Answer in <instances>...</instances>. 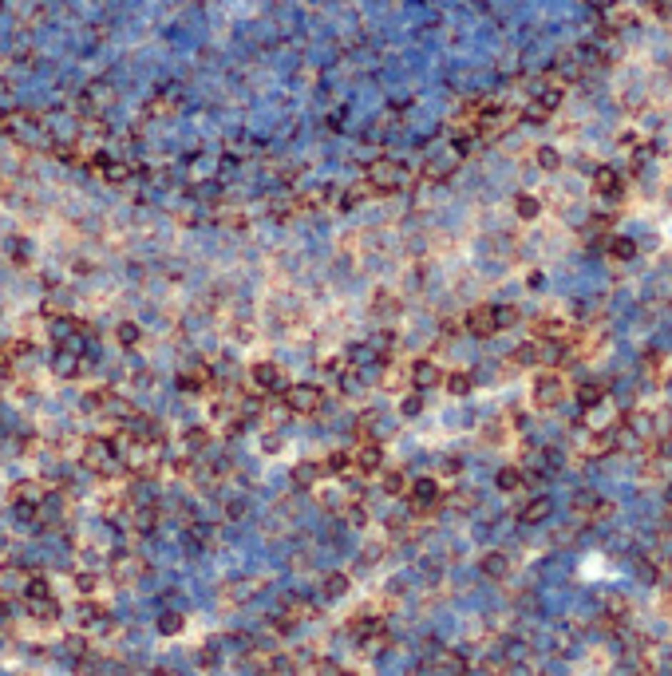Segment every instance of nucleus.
<instances>
[{
	"label": "nucleus",
	"instance_id": "1",
	"mask_svg": "<svg viewBox=\"0 0 672 676\" xmlns=\"http://www.w3.org/2000/svg\"><path fill=\"white\" fill-rule=\"evenodd\" d=\"M514 321H518V313L511 305H475L467 313V328L475 336H494L498 328H511Z\"/></svg>",
	"mask_w": 672,
	"mask_h": 676
},
{
	"label": "nucleus",
	"instance_id": "2",
	"mask_svg": "<svg viewBox=\"0 0 672 676\" xmlns=\"http://www.w3.org/2000/svg\"><path fill=\"white\" fill-rule=\"evenodd\" d=\"M530 400H534V408H542V411L558 408V403L566 400V376H562V372H553V368H542V372L534 376Z\"/></svg>",
	"mask_w": 672,
	"mask_h": 676
},
{
	"label": "nucleus",
	"instance_id": "3",
	"mask_svg": "<svg viewBox=\"0 0 672 676\" xmlns=\"http://www.w3.org/2000/svg\"><path fill=\"white\" fill-rule=\"evenodd\" d=\"M84 467L95 475H111L115 467H119V447L111 443V439H87L84 443Z\"/></svg>",
	"mask_w": 672,
	"mask_h": 676
},
{
	"label": "nucleus",
	"instance_id": "4",
	"mask_svg": "<svg viewBox=\"0 0 672 676\" xmlns=\"http://www.w3.org/2000/svg\"><path fill=\"white\" fill-rule=\"evenodd\" d=\"M321 403H324V388L321 384H293V388H285V408L293 411V415H316L321 411Z\"/></svg>",
	"mask_w": 672,
	"mask_h": 676
},
{
	"label": "nucleus",
	"instance_id": "5",
	"mask_svg": "<svg viewBox=\"0 0 672 676\" xmlns=\"http://www.w3.org/2000/svg\"><path fill=\"white\" fill-rule=\"evenodd\" d=\"M352 471H356V475H376V471H383V451H380V443L364 439L360 447H352Z\"/></svg>",
	"mask_w": 672,
	"mask_h": 676
},
{
	"label": "nucleus",
	"instance_id": "6",
	"mask_svg": "<svg viewBox=\"0 0 672 676\" xmlns=\"http://www.w3.org/2000/svg\"><path fill=\"white\" fill-rule=\"evenodd\" d=\"M9 503L16 506V510H24V514H36V506L44 503V487L32 483V479H24V483H16V487L9 490Z\"/></svg>",
	"mask_w": 672,
	"mask_h": 676
},
{
	"label": "nucleus",
	"instance_id": "7",
	"mask_svg": "<svg viewBox=\"0 0 672 676\" xmlns=\"http://www.w3.org/2000/svg\"><path fill=\"white\" fill-rule=\"evenodd\" d=\"M368 313H372L376 321H396L403 313V305H400V297H396L391 289H376L372 301H368Z\"/></svg>",
	"mask_w": 672,
	"mask_h": 676
},
{
	"label": "nucleus",
	"instance_id": "8",
	"mask_svg": "<svg viewBox=\"0 0 672 676\" xmlns=\"http://www.w3.org/2000/svg\"><path fill=\"white\" fill-rule=\"evenodd\" d=\"M249 376H254V384L261 388V392H281V388H285V372L277 368L273 360H257Z\"/></svg>",
	"mask_w": 672,
	"mask_h": 676
},
{
	"label": "nucleus",
	"instance_id": "9",
	"mask_svg": "<svg viewBox=\"0 0 672 676\" xmlns=\"http://www.w3.org/2000/svg\"><path fill=\"white\" fill-rule=\"evenodd\" d=\"M408 498H411V510H431V506H439V483L435 479H416L408 487Z\"/></svg>",
	"mask_w": 672,
	"mask_h": 676
},
{
	"label": "nucleus",
	"instance_id": "10",
	"mask_svg": "<svg viewBox=\"0 0 672 676\" xmlns=\"http://www.w3.org/2000/svg\"><path fill=\"white\" fill-rule=\"evenodd\" d=\"M368 182H372V190H383V194H391V190H400L403 174L396 163H376L372 171H368Z\"/></svg>",
	"mask_w": 672,
	"mask_h": 676
},
{
	"label": "nucleus",
	"instance_id": "11",
	"mask_svg": "<svg viewBox=\"0 0 672 676\" xmlns=\"http://www.w3.org/2000/svg\"><path fill=\"white\" fill-rule=\"evenodd\" d=\"M408 380L411 388H439L443 384V368L435 364V360H416L408 368Z\"/></svg>",
	"mask_w": 672,
	"mask_h": 676
},
{
	"label": "nucleus",
	"instance_id": "12",
	"mask_svg": "<svg viewBox=\"0 0 672 676\" xmlns=\"http://www.w3.org/2000/svg\"><path fill=\"white\" fill-rule=\"evenodd\" d=\"M348 590H352V577L341 574V570H332V574L321 577V597H324V601H341Z\"/></svg>",
	"mask_w": 672,
	"mask_h": 676
},
{
	"label": "nucleus",
	"instance_id": "13",
	"mask_svg": "<svg viewBox=\"0 0 672 676\" xmlns=\"http://www.w3.org/2000/svg\"><path fill=\"white\" fill-rule=\"evenodd\" d=\"M179 388H182V392H206V388H210V368H206V364L186 368L179 376Z\"/></svg>",
	"mask_w": 672,
	"mask_h": 676
},
{
	"label": "nucleus",
	"instance_id": "14",
	"mask_svg": "<svg viewBox=\"0 0 672 676\" xmlns=\"http://www.w3.org/2000/svg\"><path fill=\"white\" fill-rule=\"evenodd\" d=\"M111 570H115V582L127 585V582H135V577L143 574V562H139V558H131V554H119Z\"/></svg>",
	"mask_w": 672,
	"mask_h": 676
},
{
	"label": "nucleus",
	"instance_id": "15",
	"mask_svg": "<svg viewBox=\"0 0 672 676\" xmlns=\"http://www.w3.org/2000/svg\"><path fill=\"white\" fill-rule=\"evenodd\" d=\"M321 475H324L321 463H297V467H293V483H297V487H316Z\"/></svg>",
	"mask_w": 672,
	"mask_h": 676
},
{
	"label": "nucleus",
	"instance_id": "16",
	"mask_svg": "<svg viewBox=\"0 0 672 676\" xmlns=\"http://www.w3.org/2000/svg\"><path fill=\"white\" fill-rule=\"evenodd\" d=\"M439 388H447L451 395H467L471 388H475V380H471V372H443V384Z\"/></svg>",
	"mask_w": 672,
	"mask_h": 676
},
{
	"label": "nucleus",
	"instance_id": "17",
	"mask_svg": "<svg viewBox=\"0 0 672 676\" xmlns=\"http://www.w3.org/2000/svg\"><path fill=\"white\" fill-rule=\"evenodd\" d=\"M131 523H135L139 534H151L159 526V510L154 506H139V510H131Z\"/></svg>",
	"mask_w": 672,
	"mask_h": 676
},
{
	"label": "nucleus",
	"instance_id": "18",
	"mask_svg": "<svg viewBox=\"0 0 672 676\" xmlns=\"http://www.w3.org/2000/svg\"><path fill=\"white\" fill-rule=\"evenodd\" d=\"M380 483H383V495H408V487H411L403 471H383Z\"/></svg>",
	"mask_w": 672,
	"mask_h": 676
},
{
	"label": "nucleus",
	"instance_id": "19",
	"mask_svg": "<svg viewBox=\"0 0 672 676\" xmlns=\"http://www.w3.org/2000/svg\"><path fill=\"white\" fill-rule=\"evenodd\" d=\"M514 214H518L522 222H534V218L542 214V206H538L534 194H518V202H514Z\"/></svg>",
	"mask_w": 672,
	"mask_h": 676
},
{
	"label": "nucleus",
	"instance_id": "20",
	"mask_svg": "<svg viewBox=\"0 0 672 676\" xmlns=\"http://www.w3.org/2000/svg\"><path fill=\"white\" fill-rule=\"evenodd\" d=\"M182 443H186L190 455H198V451H206V443H210V431H206V428H190L186 435H182Z\"/></svg>",
	"mask_w": 672,
	"mask_h": 676
},
{
	"label": "nucleus",
	"instance_id": "21",
	"mask_svg": "<svg viewBox=\"0 0 672 676\" xmlns=\"http://www.w3.org/2000/svg\"><path fill=\"white\" fill-rule=\"evenodd\" d=\"M324 471H332V475L352 471V451H332L329 459H324Z\"/></svg>",
	"mask_w": 672,
	"mask_h": 676
},
{
	"label": "nucleus",
	"instance_id": "22",
	"mask_svg": "<svg viewBox=\"0 0 672 676\" xmlns=\"http://www.w3.org/2000/svg\"><path fill=\"white\" fill-rule=\"evenodd\" d=\"M506 570H511V562H506L502 554H486V558H483V574H486V577H502Z\"/></svg>",
	"mask_w": 672,
	"mask_h": 676
},
{
	"label": "nucleus",
	"instance_id": "23",
	"mask_svg": "<svg viewBox=\"0 0 672 676\" xmlns=\"http://www.w3.org/2000/svg\"><path fill=\"white\" fill-rule=\"evenodd\" d=\"M182 625H186V617H182V613H162L159 617V633H166V637L182 633Z\"/></svg>",
	"mask_w": 672,
	"mask_h": 676
},
{
	"label": "nucleus",
	"instance_id": "24",
	"mask_svg": "<svg viewBox=\"0 0 672 676\" xmlns=\"http://www.w3.org/2000/svg\"><path fill=\"white\" fill-rule=\"evenodd\" d=\"M633 253H637V246H633L629 238H613L609 241V257H617V261H629Z\"/></svg>",
	"mask_w": 672,
	"mask_h": 676
},
{
	"label": "nucleus",
	"instance_id": "25",
	"mask_svg": "<svg viewBox=\"0 0 672 676\" xmlns=\"http://www.w3.org/2000/svg\"><path fill=\"white\" fill-rule=\"evenodd\" d=\"M24 597H28V601H40V597H51V585L44 582V577H28V585H24Z\"/></svg>",
	"mask_w": 672,
	"mask_h": 676
},
{
	"label": "nucleus",
	"instance_id": "26",
	"mask_svg": "<svg viewBox=\"0 0 672 676\" xmlns=\"http://www.w3.org/2000/svg\"><path fill=\"white\" fill-rule=\"evenodd\" d=\"M546 514H550V503H546V498H534V503H526L522 518H526V523H542Z\"/></svg>",
	"mask_w": 672,
	"mask_h": 676
},
{
	"label": "nucleus",
	"instance_id": "27",
	"mask_svg": "<svg viewBox=\"0 0 672 676\" xmlns=\"http://www.w3.org/2000/svg\"><path fill=\"white\" fill-rule=\"evenodd\" d=\"M498 487L502 490H518L522 487V471H518V467H502V471H498Z\"/></svg>",
	"mask_w": 672,
	"mask_h": 676
},
{
	"label": "nucleus",
	"instance_id": "28",
	"mask_svg": "<svg viewBox=\"0 0 672 676\" xmlns=\"http://www.w3.org/2000/svg\"><path fill=\"white\" fill-rule=\"evenodd\" d=\"M400 411H403V415H419V411H423V395H419V392H411V395H403V403H400Z\"/></svg>",
	"mask_w": 672,
	"mask_h": 676
},
{
	"label": "nucleus",
	"instance_id": "29",
	"mask_svg": "<svg viewBox=\"0 0 672 676\" xmlns=\"http://www.w3.org/2000/svg\"><path fill=\"white\" fill-rule=\"evenodd\" d=\"M76 585H79V593H95L99 590V574H76Z\"/></svg>",
	"mask_w": 672,
	"mask_h": 676
},
{
	"label": "nucleus",
	"instance_id": "30",
	"mask_svg": "<svg viewBox=\"0 0 672 676\" xmlns=\"http://www.w3.org/2000/svg\"><path fill=\"white\" fill-rule=\"evenodd\" d=\"M119 340L127 344V348H131V344H139V325H123L119 328Z\"/></svg>",
	"mask_w": 672,
	"mask_h": 676
},
{
	"label": "nucleus",
	"instance_id": "31",
	"mask_svg": "<svg viewBox=\"0 0 672 676\" xmlns=\"http://www.w3.org/2000/svg\"><path fill=\"white\" fill-rule=\"evenodd\" d=\"M348 523H352V526H364V523H368V514H364V506H360V503H356V506L348 503Z\"/></svg>",
	"mask_w": 672,
	"mask_h": 676
},
{
	"label": "nucleus",
	"instance_id": "32",
	"mask_svg": "<svg viewBox=\"0 0 672 676\" xmlns=\"http://www.w3.org/2000/svg\"><path fill=\"white\" fill-rule=\"evenodd\" d=\"M597 186H601V190H617V186H621V178H617V174H597Z\"/></svg>",
	"mask_w": 672,
	"mask_h": 676
},
{
	"label": "nucleus",
	"instance_id": "33",
	"mask_svg": "<svg viewBox=\"0 0 672 676\" xmlns=\"http://www.w3.org/2000/svg\"><path fill=\"white\" fill-rule=\"evenodd\" d=\"M336 676H356V672H336Z\"/></svg>",
	"mask_w": 672,
	"mask_h": 676
}]
</instances>
